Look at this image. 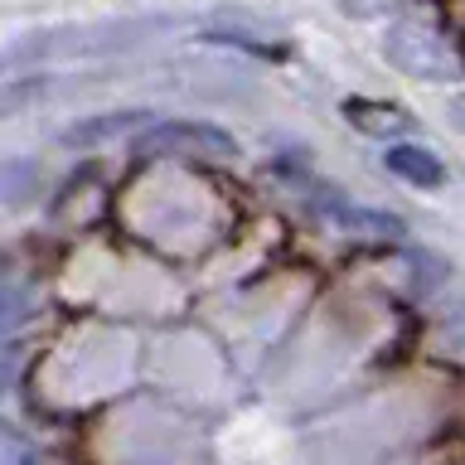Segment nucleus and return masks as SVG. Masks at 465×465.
<instances>
[{
    "instance_id": "obj_1",
    "label": "nucleus",
    "mask_w": 465,
    "mask_h": 465,
    "mask_svg": "<svg viewBox=\"0 0 465 465\" xmlns=\"http://www.w3.org/2000/svg\"><path fill=\"white\" fill-rule=\"evenodd\" d=\"M383 54H388V64L398 68V73L421 78V83H460L465 78L460 44L450 39L446 25L427 20V15L392 20L388 25V39H383Z\"/></svg>"
},
{
    "instance_id": "obj_2",
    "label": "nucleus",
    "mask_w": 465,
    "mask_h": 465,
    "mask_svg": "<svg viewBox=\"0 0 465 465\" xmlns=\"http://www.w3.org/2000/svg\"><path fill=\"white\" fill-rule=\"evenodd\" d=\"M136 155H160V160H232L238 155V136L209 122H151L131 141Z\"/></svg>"
},
{
    "instance_id": "obj_3",
    "label": "nucleus",
    "mask_w": 465,
    "mask_h": 465,
    "mask_svg": "<svg viewBox=\"0 0 465 465\" xmlns=\"http://www.w3.org/2000/svg\"><path fill=\"white\" fill-rule=\"evenodd\" d=\"M344 122L363 131V136H383V141H398L412 131V116H407L402 107H392V102H373V97H349L344 102Z\"/></svg>"
},
{
    "instance_id": "obj_4",
    "label": "nucleus",
    "mask_w": 465,
    "mask_h": 465,
    "mask_svg": "<svg viewBox=\"0 0 465 465\" xmlns=\"http://www.w3.org/2000/svg\"><path fill=\"white\" fill-rule=\"evenodd\" d=\"M383 165H388V174H398V180L417 184V189H436V184H446L441 160H436V155L427 151V145H388V151H383Z\"/></svg>"
},
{
    "instance_id": "obj_5",
    "label": "nucleus",
    "mask_w": 465,
    "mask_h": 465,
    "mask_svg": "<svg viewBox=\"0 0 465 465\" xmlns=\"http://www.w3.org/2000/svg\"><path fill=\"white\" fill-rule=\"evenodd\" d=\"M35 315H39L35 286H29L25 276H15V272H0V334L29 325Z\"/></svg>"
},
{
    "instance_id": "obj_6",
    "label": "nucleus",
    "mask_w": 465,
    "mask_h": 465,
    "mask_svg": "<svg viewBox=\"0 0 465 465\" xmlns=\"http://www.w3.org/2000/svg\"><path fill=\"white\" fill-rule=\"evenodd\" d=\"M136 122H155V116H151V112H102V116H93V122L68 126V131H64V145H93V141L122 136V131L136 126Z\"/></svg>"
},
{
    "instance_id": "obj_7",
    "label": "nucleus",
    "mask_w": 465,
    "mask_h": 465,
    "mask_svg": "<svg viewBox=\"0 0 465 465\" xmlns=\"http://www.w3.org/2000/svg\"><path fill=\"white\" fill-rule=\"evenodd\" d=\"M334 223H340L344 232H354V238H398L402 232V223L392 213H373V209H354V203H340L334 209Z\"/></svg>"
},
{
    "instance_id": "obj_8",
    "label": "nucleus",
    "mask_w": 465,
    "mask_h": 465,
    "mask_svg": "<svg viewBox=\"0 0 465 465\" xmlns=\"http://www.w3.org/2000/svg\"><path fill=\"white\" fill-rule=\"evenodd\" d=\"M0 465H44V450L10 417H0Z\"/></svg>"
},
{
    "instance_id": "obj_9",
    "label": "nucleus",
    "mask_w": 465,
    "mask_h": 465,
    "mask_svg": "<svg viewBox=\"0 0 465 465\" xmlns=\"http://www.w3.org/2000/svg\"><path fill=\"white\" fill-rule=\"evenodd\" d=\"M402 5H412V0H340V10L354 15V20H378V15L402 10Z\"/></svg>"
},
{
    "instance_id": "obj_10",
    "label": "nucleus",
    "mask_w": 465,
    "mask_h": 465,
    "mask_svg": "<svg viewBox=\"0 0 465 465\" xmlns=\"http://www.w3.org/2000/svg\"><path fill=\"white\" fill-rule=\"evenodd\" d=\"M20 383V349L15 344H0V398Z\"/></svg>"
},
{
    "instance_id": "obj_11",
    "label": "nucleus",
    "mask_w": 465,
    "mask_h": 465,
    "mask_svg": "<svg viewBox=\"0 0 465 465\" xmlns=\"http://www.w3.org/2000/svg\"><path fill=\"white\" fill-rule=\"evenodd\" d=\"M456 122H460V126H465V97H460V102H456Z\"/></svg>"
}]
</instances>
